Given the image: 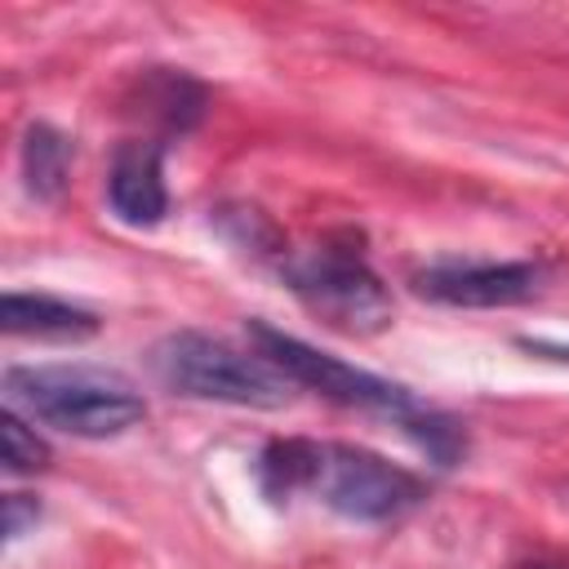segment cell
<instances>
[{"mask_svg": "<svg viewBox=\"0 0 569 569\" xmlns=\"http://www.w3.org/2000/svg\"><path fill=\"white\" fill-rule=\"evenodd\" d=\"M0 325H4V333L53 338V342H80V338L98 333L93 311H84L76 302H62V298H49V293H4Z\"/></svg>", "mask_w": 569, "mask_h": 569, "instance_id": "cell-8", "label": "cell"}, {"mask_svg": "<svg viewBox=\"0 0 569 569\" xmlns=\"http://www.w3.org/2000/svg\"><path fill=\"white\" fill-rule=\"evenodd\" d=\"M249 342L293 387H307V391H316L325 400H338L347 409H369V413L396 418L436 462L449 467L462 453L458 427L445 413H436L422 400H413L409 387H400L391 378H378L369 369H356V365H347V360H338V356H329V351H320V347H311V342H302V338L267 325V320H249Z\"/></svg>", "mask_w": 569, "mask_h": 569, "instance_id": "cell-2", "label": "cell"}, {"mask_svg": "<svg viewBox=\"0 0 569 569\" xmlns=\"http://www.w3.org/2000/svg\"><path fill=\"white\" fill-rule=\"evenodd\" d=\"M71 173V142L53 124H27L22 133V178L36 200H58Z\"/></svg>", "mask_w": 569, "mask_h": 569, "instance_id": "cell-9", "label": "cell"}, {"mask_svg": "<svg viewBox=\"0 0 569 569\" xmlns=\"http://www.w3.org/2000/svg\"><path fill=\"white\" fill-rule=\"evenodd\" d=\"M289 289L338 333H378L391 325V293L347 244H320L284 262Z\"/></svg>", "mask_w": 569, "mask_h": 569, "instance_id": "cell-5", "label": "cell"}, {"mask_svg": "<svg viewBox=\"0 0 569 569\" xmlns=\"http://www.w3.org/2000/svg\"><path fill=\"white\" fill-rule=\"evenodd\" d=\"M0 462L9 476H36L49 467V445L18 418V409H4L0 418Z\"/></svg>", "mask_w": 569, "mask_h": 569, "instance_id": "cell-10", "label": "cell"}, {"mask_svg": "<svg viewBox=\"0 0 569 569\" xmlns=\"http://www.w3.org/2000/svg\"><path fill=\"white\" fill-rule=\"evenodd\" d=\"M4 396L13 409L76 440H111L147 418V400L129 378L89 365H13Z\"/></svg>", "mask_w": 569, "mask_h": 569, "instance_id": "cell-3", "label": "cell"}, {"mask_svg": "<svg viewBox=\"0 0 569 569\" xmlns=\"http://www.w3.org/2000/svg\"><path fill=\"white\" fill-rule=\"evenodd\" d=\"M36 520H40L36 498H27V493H4V538H22L27 525H36Z\"/></svg>", "mask_w": 569, "mask_h": 569, "instance_id": "cell-11", "label": "cell"}, {"mask_svg": "<svg viewBox=\"0 0 569 569\" xmlns=\"http://www.w3.org/2000/svg\"><path fill=\"white\" fill-rule=\"evenodd\" d=\"M107 200L111 213L129 227H156L169 209V191H164V164H160V142H124L111 156V173H107Z\"/></svg>", "mask_w": 569, "mask_h": 569, "instance_id": "cell-7", "label": "cell"}, {"mask_svg": "<svg viewBox=\"0 0 569 569\" xmlns=\"http://www.w3.org/2000/svg\"><path fill=\"white\" fill-rule=\"evenodd\" d=\"M262 480L271 493H311L347 520H396L427 498L422 476L409 467L333 440H276L262 453Z\"/></svg>", "mask_w": 569, "mask_h": 569, "instance_id": "cell-1", "label": "cell"}, {"mask_svg": "<svg viewBox=\"0 0 569 569\" xmlns=\"http://www.w3.org/2000/svg\"><path fill=\"white\" fill-rule=\"evenodd\" d=\"M151 373L178 396L213 400V405H244V409H280L293 387L258 351H240L200 329L164 333L151 347Z\"/></svg>", "mask_w": 569, "mask_h": 569, "instance_id": "cell-4", "label": "cell"}, {"mask_svg": "<svg viewBox=\"0 0 569 569\" xmlns=\"http://www.w3.org/2000/svg\"><path fill=\"white\" fill-rule=\"evenodd\" d=\"M418 293L445 307H516L542 289L533 262H436L413 276Z\"/></svg>", "mask_w": 569, "mask_h": 569, "instance_id": "cell-6", "label": "cell"}]
</instances>
